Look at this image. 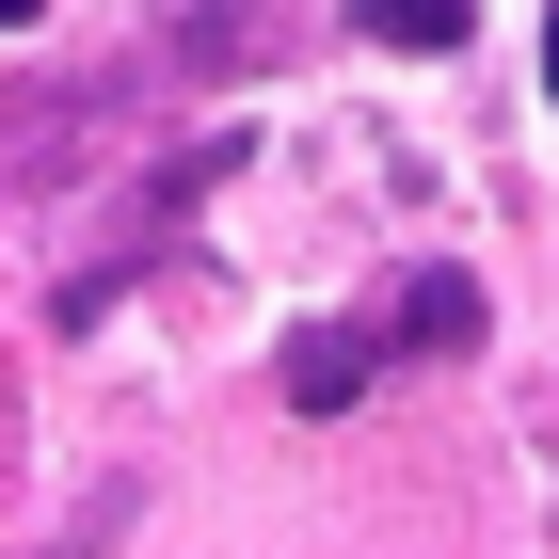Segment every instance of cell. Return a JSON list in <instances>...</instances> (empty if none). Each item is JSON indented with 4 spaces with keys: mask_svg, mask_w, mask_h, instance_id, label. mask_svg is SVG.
Wrapping results in <instances>:
<instances>
[{
    "mask_svg": "<svg viewBox=\"0 0 559 559\" xmlns=\"http://www.w3.org/2000/svg\"><path fill=\"white\" fill-rule=\"evenodd\" d=\"M384 320H304L288 352H272V384H288V416H352V400H368V368H384Z\"/></svg>",
    "mask_w": 559,
    "mask_h": 559,
    "instance_id": "1",
    "label": "cell"
},
{
    "mask_svg": "<svg viewBox=\"0 0 559 559\" xmlns=\"http://www.w3.org/2000/svg\"><path fill=\"white\" fill-rule=\"evenodd\" d=\"M384 48H464V0H352Z\"/></svg>",
    "mask_w": 559,
    "mask_h": 559,
    "instance_id": "2",
    "label": "cell"
},
{
    "mask_svg": "<svg viewBox=\"0 0 559 559\" xmlns=\"http://www.w3.org/2000/svg\"><path fill=\"white\" fill-rule=\"evenodd\" d=\"M544 96H559V16H544Z\"/></svg>",
    "mask_w": 559,
    "mask_h": 559,
    "instance_id": "3",
    "label": "cell"
},
{
    "mask_svg": "<svg viewBox=\"0 0 559 559\" xmlns=\"http://www.w3.org/2000/svg\"><path fill=\"white\" fill-rule=\"evenodd\" d=\"M16 16H33V0H0V33H16Z\"/></svg>",
    "mask_w": 559,
    "mask_h": 559,
    "instance_id": "4",
    "label": "cell"
}]
</instances>
